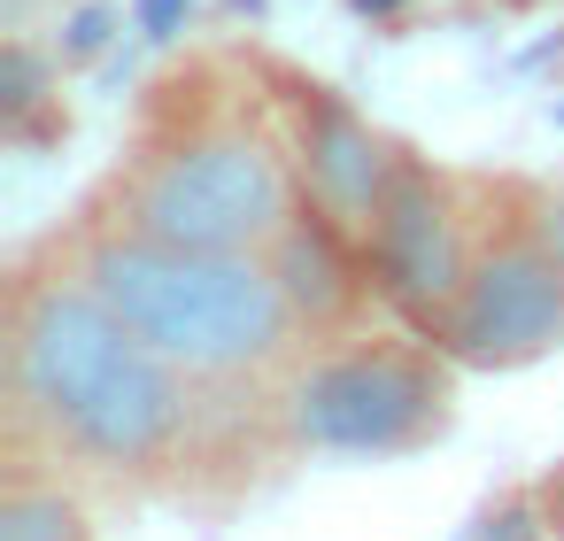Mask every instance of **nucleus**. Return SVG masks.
<instances>
[{"label": "nucleus", "mask_w": 564, "mask_h": 541, "mask_svg": "<svg viewBox=\"0 0 564 541\" xmlns=\"http://www.w3.org/2000/svg\"><path fill=\"white\" fill-rule=\"evenodd\" d=\"M433 333H441V356L471 371H518L564 348V263L533 232V217L471 248V271L456 302L433 317Z\"/></svg>", "instance_id": "5"}, {"label": "nucleus", "mask_w": 564, "mask_h": 541, "mask_svg": "<svg viewBox=\"0 0 564 541\" xmlns=\"http://www.w3.org/2000/svg\"><path fill=\"white\" fill-rule=\"evenodd\" d=\"M364 240H371V279H379V294L402 302L410 317H441V310L456 302L464 271H471V248H464V232H456L448 186H441L433 171H417V163L394 171V186H387V202L371 209Z\"/></svg>", "instance_id": "6"}, {"label": "nucleus", "mask_w": 564, "mask_h": 541, "mask_svg": "<svg viewBox=\"0 0 564 541\" xmlns=\"http://www.w3.org/2000/svg\"><path fill=\"white\" fill-rule=\"evenodd\" d=\"M263 256H271V271H279V286H286V302H294L302 325H333L356 302V279H348V263H340V248H333L325 225L294 217Z\"/></svg>", "instance_id": "8"}, {"label": "nucleus", "mask_w": 564, "mask_h": 541, "mask_svg": "<svg viewBox=\"0 0 564 541\" xmlns=\"http://www.w3.org/2000/svg\"><path fill=\"white\" fill-rule=\"evenodd\" d=\"M124 232L217 256H263L294 225V171L263 132L209 125L155 148L124 186Z\"/></svg>", "instance_id": "3"}, {"label": "nucleus", "mask_w": 564, "mask_h": 541, "mask_svg": "<svg viewBox=\"0 0 564 541\" xmlns=\"http://www.w3.org/2000/svg\"><path fill=\"white\" fill-rule=\"evenodd\" d=\"M9 402L17 425L101 479H148L194 448V379L155 356L78 271L17 279L9 302Z\"/></svg>", "instance_id": "1"}, {"label": "nucleus", "mask_w": 564, "mask_h": 541, "mask_svg": "<svg viewBox=\"0 0 564 541\" xmlns=\"http://www.w3.org/2000/svg\"><path fill=\"white\" fill-rule=\"evenodd\" d=\"M286 441L317 456H410L448 418V379L410 348H340L286 379Z\"/></svg>", "instance_id": "4"}, {"label": "nucleus", "mask_w": 564, "mask_h": 541, "mask_svg": "<svg viewBox=\"0 0 564 541\" xmlns=\"http://www.w3.org/2000/svg\"><path fill=\"white\" fill-rule=\"evenodd\" d=\"M533 232H541V240L556 248V263H564V194H549V202L533 209Z\"/></svg>", "instance_id": "11"}, {"label": "nucleus", "mask_w": 564, "mask_h": 541, "mask_svg": "<svg viewBox=\"0 0 564 541\" xmlns=\"http://www.w3.org/2000/svg\"><path fill=\"white\" fill-rule=\"evenodd\" d=\"M394 171H402V155H394L348 101H333V94H317V86L302 94V178H310V194H317L333 217L371 225V209L387 202Z\"/></svg>", "instance_id": "7"}, {"label": "nucleus", "mask_w": 564, "mask_h": 541, "mask_svg": "<svg viewBox=\"0 0 564 541\" xmlns=\"http://www.w3.org/2000/svg\"><path fill=\"white\" fill-rule=\"evenodd\" d=\"M556 526H549V495H502L464 541H549Z\"/></svg>", "instance_id": "10"}, {"label": "nucleus", "mask_w": 564, "mask_h": 541, "mask_svg": "<svg viewBox=\"0 0 564 541\" xmlns=\"http://www.w3.org/2000/svg\"><path fill=\"white\" fill-rule=\"evenodd\" d=\"M0 541H86V510L63 479L17 472L0 495Z\"/></svg>", "instance_id": "9"}, {"label": "nucleus", "mask_w": 564, "mask_h": 541, "mask_svg": "<svg viewBox=\"0 0 564 541\" xmlns=\"http://www.w3.org/2000/svg\"><path fill=\"white\" fill-rule=\"evenodd\" d=\"M541 495H549V526H556V541H564V464L549 472V487H541Z\"/></svg>", "instance_id": "12"}, {"label": "nucleus", "mask_w": 564, "mask_h": 541, "mask_svg": "<svg viewBox=\"0 0 564 541\" xmlns=\"http://www.w3.org/2000/svg\"><path fill=\"white\" fill-rule=\"evenodd\" d=\"M78 279L194 387L256 379L286 364L294 348V302L271 271V256H217V248H171L148 232H101L78 256Z\"/></svg>", "instance_id": "2"}]
</instances>
